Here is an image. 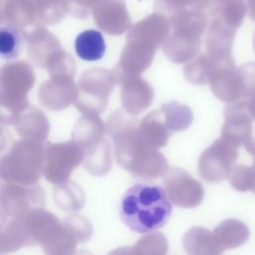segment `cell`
Masks as SVG:
<instances>
[{
	"mask_svg": "<svg viewBox=\"0 0 255 255\" xmlns=\"http://www.w3.org/2000/svg\"><path fill=\"white\" fill-rule=\"evenodd\" d=\"M245 149L253 156V164H252V168H253V176H254V184H253V188H252V192L255 194V137L253 136L252 139L250 141H248L246 144H244Z\"/></svg>",
	"mask_w": 255,
	"mask_h": 255,
	"instance_id": "9",
	"label": "cell"
},
{
	"mask_svg": "<svg viewBox=\"0 0 255 255\" xmlns=\"http://www.w3.org/2000/svg\"><path fill=\"white\" fill-rule=\"evenodd\" d=\"M107 49V44L103 34L95 29L81 32L75 40V51L79 58L84 61L101 60Z\"/></svg>",
	"mask_w": 255,
	"mask_h": 255,
	"instance_id": "4",
	"label": "cell"
},
{
	"mask_svg": "<svg viewBox=\"0 0 255 255\" xmlns=\"http://www.w3.org/2000/svg\"><path fill=\"white\" fill-rule=\"evenodd\" d=\"M249 235L248 227L238 219L224 221L215 232L218 246L223 250L241 246L248 240Z\"/></svg>",
	"mask_w": 255,
	"mask_h": 255,
	"instance_id": "5",
	"label": "cell"
},
{
	"mask_svg": "<svg viewBox=\"0 0 255 255\" xmlns=\"http://www.w3.org/2000/svg\"><path fill=\"white\" fill-rule=\"evenodd\" d=\"M235 144L225 140H217L207 151V175L204 177L209 181H220L230 175L236 162L238 151Z\"/></svg>",
	"mask_w": 255,
	"mask_h": 255,
	"instance_id": "3",
	"label": "cell"
},
{
	"mask_svg": "<svg viewBox=\"0 0 255 255\" xmlns=\"http://www.w3.org/2000/svg\"><path fill=\"white\" fill-rule=\"evenodd\" d=\"M23 38L17 27L6 23L0 29V53L3 59L11 60L18 57L22 50Z\"/></svg>",
	"mask_w": 255,
	"mask_h": 255,
	"instance_id": "6",
	"label": "cell"
},
{
	"mask_svg": "<svg viewBox=\"0 0 255 255\" xmlns=\"http://www.w3.org/2000/svg\"><path fill=\"white\" fill-rule=\"evenodd\" d=\"M252 119L244 100L233 102L225 110V124L222 136L225 140L239 146L253 137Z\"/></svg>",
	"mask_w": 255,
	"mask_h": 255,
	"instance_id": "2",
	"label": "cell"
},
{
	"mask_svg": "<svg viewBox=\"0 0 255 255\" xmlns=\"http://www.w3.org/2000/svg\"><path fill=\"white\" fill-rule=\"evenodd\" d=\"M171 211L165 190L157 184H133L124 193L120 203L122 221L137 233L160 229L168 221Z\"/></svg>",
	"mask_w": 255,
	"mask_h": 255,
	"instance_id": "1",
	"label": "cell"
},
{
	"mask_svg": "<svg viewBox=\"0 0 255 255\" xmlns=\"http://www.w3.org/2000/svg\"><path fill=\"white\" fill-rule=\"evenodd\" d=\"M230 175V182L235 189L241 192L252 190L254 184L252 166L239 164L232 170Z\"/></svg>",
	"mask_w": 255,
	"mask_h": 255,
	"instance_id": "7",
	"label": "cell"
},
{
	"mask_svg": "<svg viewBox=\"0 0 255 255\" xmlns=\"http://www.w3.org/2000/svg\"><path fill=\"white\" fill-rule=\"evenodd\" d=\"M239 69L244 87V97L242 100H245L255 96V63H248Z\"/></svg>",
	"mask_w": 255,
	"mask_h": 255,
	"instance_id": "8",
	"label": "cell"
}]
</instances>
